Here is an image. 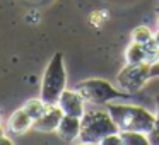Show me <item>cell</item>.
<instances>
[{
    "mask_svg": "<svg viewBox=\"0 0 159 145\" xmlns=\"http://www.w3.org/2000/svg\"><path fill=\"white\" fill-rule=\"evenodd\" d=\"M125 62L127 63H142L149 62L147 60V50L144 45L139 43H132L127 50H125Z\"/></svg>",
    "mask_w": 159,
    "mask_h": 145,
    "instance_id": "30bf717a",
    "label": "cell"
},
{
    "mask_svg": "<svg viewBox=\"0 0 159 145\" xmlns=\"http://www.w3.org/2000/svg\"><path fill=\"white\" fill-rule=\"evenodd\" d=\"M121 138H123V145H147L149 142V135L142 133V131H132V130H125L120 131Z\"/></svg>",
    "mask_w": 159,
    "mask_h": 145,
    "instance_id": "7c38bea8",
    "label": "cell"
},
{
    "mask_svg": "<svg viewBox=\"0 0 159 145\" xmlns=\"http://www.w3.org/2000/svg\"><path fill=\"white\" fill-rule=\"evenodd\" d=\"M101 145H123V138H121L120 131H116V133H111L108 137H104Z\"/></svg>",
    "mask_w": 159,
    "mask_h": 145,
    "instance_id": "9a60e30c",
    "label": "cell"
},
{
    "mask_svg": "<svg viewBox=\"0 0 159 145\" xmlns=\"http://www.w3.org/2000/svg\"><path fill=\"white\" fill-rule=\"evenodd\" d=\"M33 123H34V120H33V118L26 113L24 108L21 106L19 109H16L14 113L9 116L7 130L11 131L12 135H22V133H26L29 128H33Z\"/></svg>",
    "mask_w": 159,
    "mask_h": 145,
    "instance_id": "9c48e42d",
    "label": "cell"
},
{
    "mask_svg": "<svg viewBox=\"0 0 159 145\" xmlns=\"http://www.w3.org/2000/svg\"><path fill=\"white\" fill-rule=\"evenodd\" d=\"M57 135L60 140L63 142H75L80 137V118L72 116V114H63L62 121H60L58 128H57Z\"/></svg>",
    "mask_w": 159,
    "mask_h": 145,
    "instance_id": "ba28073f",
    "label": "cell"
},
{
    "mask_svg": "<svg viewBox=\"0 0 159 145\" xmlns=\"http://www.w3.org/2000/svg\"><path fill=\"white\" fill-rule=\"evenodd\" d=\"M149 79H151V62L125 63V67L116 75V84L121 90L130 94L139 92Z\"/></svg>",
    "mask_w": 159,
    "mask_h": 145,
    "instance_id": "5b68a950",
    "label": "cell"
},
{
    "mask_svg": "<svg viewBox=\"0 0 159 145\" xmlns=\"http://www.w3.org/2000/svg\"><path fill=\"white\" fill-rule=\"evenodd\" d=\"M130 38H132V43L147 45L149 41H152V39H154V33H152V29L147 28V26H137V28H134Z\"/></svg>",
    "mask_w": 159,
    "mask_h": 145,
    "instance_id": "4fadbf2b",
    "label": "cell"
},
{
    "mask_svg": "<svg viewBox=\"0 0 159 145\" xmlns=\"http://www.w3.org/2000/svg\"><path fill=\"white\" fill-rule=\"evenodd\" d=\"M106 108L120 131L132 130V131H142V133L149 135L156 125V116L142 106L120 104L111 101V103L106 104Z\"/></svg>",
    "mask_w": 159,
    "mask_h": 145,
    "instance_id": "6da1fadb",
    "label": "cell"
},
{
    "mask_svg": "<svg viewBox=\"0 0 159 145\" xmlns=\"http://www.w3.org/2000/svg\"><path fill=\"white\" fill-rule=\"evenodd\" d=\"M118 126L113 121L110 111L106 109H86V113L80 118V143L96 145L101 143L104 137L111 133H116Z\"/></svg>",
    "mask_w": 159,
    "mask_h": 145,
    "instance_id": "7a4b0ae2",
    "label": "cell"
},
{
    "mask_svg": "<svg viewBox=\"0 0 159 145\" xmlns=\"http://www.w3.org/2000/svg\"><path fill=\"white\" fill-rule=\"evenodd\" d=\"M46 106H48V104H46L41 97H33V99H28L24 104H22V108L26 109V113H28L33 120H38V118L46 111Z\"/></svg>",
    "mask_w": 159,
    "mask_h": 145,
    "instance_id": "8fae6325",
    "label": "cell"
},
{
    "mask_svg": "<svg viewBox=\"0 0 159 145\" xmlns=\"http://www.w3.org/2000/svg\"><path fill=\"white\" fill-rule=\"evenodd\" d=\"M156 106H157V113H156V125L152 128V131L149 133V142L151 145H159V96L156 99Z\"/></svg>",
    "mask_w": 159,
    "mask_h": 145,
    "instance_id": "5bb4252c",
    "label": "cell"
},
{
    "mask_svg": "<svg viewBox=\"0 0 159 145\" xmlns=\"http://www.w3.org/2000/svg\"><path fill=\"white\" fill-rule=\"evenodd\" d=\"M67 89V72L63 63V53L57 51L50 58L41 79V97L46 104H57L62 96V92Z\"/></svg>",
    "mask_w": 159,
    "mask_h": 145,
    "instance_id": "3957f363",
    "label": "cell"
},
{
    "mask_svg": "<svg viewBox=\"0 0 159 145\" xmlns=\"http://www.w3.org/2000/svg\"><path fill=\"white\" fill-rule=\"evenodd\" d=\"M14 142L11 140V138L7 137V133H5V130L2 128V125H0V145H12Z\"/></svg>",
    "mask_w": 159,
    "mask_h": 145,
    "instance_id": "2e32d148",
    "label": "cell"
},
{
    "mask_svg": "<svg viewBox=\"0 0 159 145\" xmlns=\"http://www.w3.org/2000/svg\"><path fill=\"white\" fill-rule=\"evenodd\" d=\"M151 79H159V60L151 63Z\"/></svg>",
    "mask_w": 159,
    "mask_h": 145,
    "instance_id": "e0dca14e",
    "label": "cell"
},
{
    "mask_svg": "<svg viewBox=\"0 0 159 145\" xmlns=\"http://www.w3.org/2000/svg\"><path fill=\"white\" fill-rule=\"evenodd\" d=\"M154 39H156V43H157V46H159V29H157V33H154Z\"/></svg>",
    "mask_w": 159,
    "mask_h": 145,
    "instance_id": "ac0fdd59",
    "label": "cell"
},
{
    "mask_svg": "<svg viewBox=\"0 0 159 145\" xmlns=\"http://www.w3.org/2000/svg\"><path fill=\"white\" fill-rule=\"evenodd\" d=\"M86 99L82 97V94L77 89H65L62 92L58 99V106L62 108V111L65 114H72V116H79L82 118V114L86 113V108H84Z\"/></svg>",
    "mask_w": 159,
    "mask_h": 145,
    "instance_id": "52a82bcc",
    "label": "cell"
},
{
    "mask_svg": "<svg viewBox=\"0 0 159 145\" xmlns=\"http://www.w3.org/2000/svg\"><path fill=\"white\" fill-rule=\"evenodd\" d=\"M75 89L82 94L87 103L93 104H108L120 97H127V92L116 89L104 79H86L75 86Z\"/></svg>",
    "mask_w": 159,
    "mask_h": 145,
    "instance_id": "277c9868",
    "label": "cell"
},
{
    "mask_svg": "<svg viewBox=\"0 0 159 145\" xmlns=\"http://www.w3.org/2000/svg\"><path fill=\"white\" fill-rule=\"evenodd\" d=\"M63 111L58 104H48L46 106V111L38 118L34 120L33 123V130L36 131H41V133H52V131H57L60 121L63 118Z\"/></svg>",
    "mask_w": 159,
    "mask_h": 145,
    "instance_id": "8992f818",
    "label": "cell"
}]
</instances>
